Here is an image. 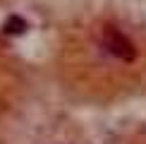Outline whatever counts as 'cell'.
<instances>
[{
  "instance_id": "cell-2",
  "label": "cell",
  "mask_w": 146,
  "mask_h": 144,
  "mask_svg": "<svg viewBox=\"0 0 146 144\" xmlns=\"http://www.w3.org/2000/svg\"><path fill=\"white\" fill-rule=\"evenodd\" d=\"M24 29H27V22H22L19 17H10L7 24H5V31H10V34H22Z\"/></svg>"
},
{
  "instance_id": "cell-1",
  "label": "cell",
  "mask_w": 146,
  "mask_h": 144,
  "mask_svg": "<svg viewBox=\"0 0 146 144\" xmlns=\"http://www.w3.org/2000/svg\"><path fill=\"white\" fill-rule=\"evenodd\" d=\"M101 43H103V48H106L110 55L125 60V63H132V60L137 58V48H134V43H132V41L127 39L122 31H117V29H113V27H106V29H103Z\"/></svg>"
}]
</instances>
